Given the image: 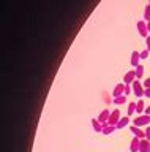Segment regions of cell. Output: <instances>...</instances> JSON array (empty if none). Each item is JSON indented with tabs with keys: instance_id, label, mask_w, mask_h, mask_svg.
Returning <instances> with one entry per match:
<instances>
[{
	"instance_id": "obj_1",
	"label": "cell",
	"mask_w": 150,
	"mask_h": 152,
	"mask_svg": "<svg viewBox=\"0 0 150 152\" xmlns=\"http://www.w3.org/2000/svg\"><path fill=\"white\" fill-rule=\"evenodd\" d=\"M131 87H133L134 97H138V98H142V97H144V90H145V87H144V84L141 83L139 79H136L134 83L131 84Z\"/></svg>"
},
{
	"instance_id": "obj_2",
	"label": "cell",
	"mask_w": 150,
	"mask_h": 152,
	"mask_svg": "<svg viewBox=\"0 0 150 152\" xmlns=\"http://www.w3.org/2000/svg\"><path fill=\"white\" fill-rule=\"evenodd\" d=\"M149 124H150V116H147V114H141V116L138 117H134V121H133V125L136 127H149Z\"/></svg>"
},
{
	"instance_id": "obj_3",
	"label": "cell",
	"mask_w": 150,
	"mask_h": 152,
	"mask_svg": "<svg viewBox=\"0 0 150 152\" xmlns=\"http://www.w3.org/2000/svg\"><path fill=\"white\" fill-rule=\"evenodd\" d=\"M136 79H138V78H136V70L133 68V70H130L128 73H125V76H123V84H125V86H131Z\"/></svg>"
},
{
	"instance_id": "obj_4",
	"label": "cell",
	"mask_w": 150,
	"mask_h": 152,
	"mask_svg": "<svg viewBox=\"0 0 150 152\" xmlns=\"http://www.w3.org/2000/svg\"><path fill=\"white\" fill-rule=\"evenodd\" d=\"M138 32H139V35L142 37V38H147L149 37V28H147V22L144 21H139L138 22Z\"/></svg>"
},
{
	"instance_id": "obj_5",
	"label": "cell",
	"mask_w": 150,
	"mask_h": 152,
	"mask_svg": "<svg viewBox=\"0 0 150 152\" xmlns=\"http://www.w3.org/2000/svg\"><path fill=\"white\" fill-rule=\"evenodd\" d=\"M122 119L120 116V109H114V111H111V117H109V125H117L119 124V121Z\"/></svg>"
},
{
	"instance_id": "obj_6",
	"label": "cell",
	"mask_w": 150,
	"mask_h": 152,
	"mask_svg": "<svg viewBox=\"0 0 150 152\" xmlns=\"http://www.w3.org/2000/svg\"><path fill=\"white\" fill-rule=\"evenodd\" d=\"M139 62H141V52H139V51H133V52H131V59H130V64L133 65V68H136V66H138V65H141Z\"/></svg>"
},
{
	"instance_id": "obj_7",
	"label": "cell",
	"mask_w": 150,
	"mask_h": 152,
	"mask_svg": "<svg viewBox=\"0 0 150 152\" xmlns=\"http://www.w3.org/2000/svg\"><path fill=\"white\" fill-rule=\"evenodd\" d=\"M125 87H126V86H125L123 83L117 84L115 87H114V90H112V95H114V98H115V97H122V95H125Z\"/></svg>"
},
{
	"instance_id": "obj_8",
	"label": "cell",
	"mask_w": 150,
	"mask_h": 152,
	"mask_svg": "<svg viewBox=\"0 0 150 152\" xmlns=\"http://www.w3.org/2000/svg\"><path fill=\"white\" fill-rule=\"evenodd\" d=\"M109 117H111V113H109V109H103V111L100 113V116H98L96 119L98 121H100L103 125H104V124H107L109 122Z\"/></svg>"
},
{
	"instance_id": "obj_9",
	"label": "cell",
	"mask_w": 150,
	"mask_h": 152,
	"mask_svg": "<svg viewBox=\"0 0 150 152\" xmlns=\"http://www.w3.org/2000/svg\"><path fill=\"white\" fill-rule=\"evenodd\" d=\"M139 147H141V138L133 136V140L130 142V152H139Z\"/></svg>"
},
{
	"instance_id": "obj_10",
	"label": "cell",
	"mask_w": 150,
	"mask_h": 152,
	"mask_svg": "<svg viewBox=\"0 0 150 152\" xmlns=\"http://www.w3.org/2000/svg\"><path fill=\"white\" fill-rule=\"evenodd\" d=\"M130 132L133 133V136H136V138H141V140H144V138H145L144 130H141V128L136 127V125H131V127H130Z\"/></svg>"
},
{
	"instance_id": "obj_11",
	"label": "cell",
	"mask_w": 150,
	"mask_h": 152,
	"mask_svg": "<svg viewBox=\"0 0 150 152\" xmlns=\"http://www.w3.org/2000/svg\"><path fill=\"white\" fill-rule=\"evenodd\" d=\"M145 108H147V106H145V102L139 98L138 102H136V114H144L145 113Z\"/></svg>"
},
{
	"instance_id": "obj_12",
	"label": "cell",
	"mask_w": 150,
	"mask_h": 152,
	"mask_svg": "<svg viewBox=\"0 0 150 152\" xmlns=\"http://www.w3.org/2000/svg\"><path fill=\"white\" fill-rule=\"evenodd\" d=\"M128 124H130V117L128 116H122V119L119 121V124H117V130H122V128H125V127H128Z\"/></svg>"
},
{
	"instance_id": "obj_13",
	"label": "cell",
	"mask_w": 150,
	"mask_h": 152,
	"mask_svg": "<svg viewBox=\"0 0 150 152\" xmlns=\"http://www.w3.org/2000/svg\"><path fill=\"white\" fill-rule=\"evenodd\" d=\"M117 130V127L115 125H109V124H104V125H103V135H112V133H114Z\"/></svg>"
},
{
	"instance_id": "obj_14",
	"label": "cell",
	"mask_w": 150,
	"mask_h": 152,
	"mask_svg": "<svg viewBox=\"0 0 150 152\" xmlns=\"http://www.w3.org/2000/svg\"><path fill=\"white\" fill-rule=\"evenodd\" d=\"M139 152H150V141L149 140H141V147H139Z\"/></svg>"
},
{
	"instance_id": "obj_15",
	"label": "cell",
	"mask_w": 150,
	"mask_h": 152,
	"mask_svg": "<svg viewBox=\"0 0 150 152\" xmlns=\"http://www.w3.org/2000/svg\"><path fill=\"white\" fill-rule=\"evenodd\" d=\"M92 127H93V130H95L96 133H101L103 132V124L98 121V119H92Z\"/></svg>"
},
{
	"instance_id": "obj_16",
	"label": "cell",
	"mask_w": 150,
	"mask_h": 152,
	"mask_svg": "<svg viewBox=\"0 0 150 152\" xmlns=\"http://www.w3.org/2000/svg\"><path fill=\"white\" fill-rule=\"evenodd\" d=\"M134 70H136V78H138V79L144 78V65H138Z\"/></svg>"
},
{
	"instance_id": "obj_17",
	"label": "cell",
	"mask_w": 150,
	"mask_h": 152,
	"mask_svg": "<svg viewBox=\"0 0 150 152\" xmlns=\"http://www.w3.org/2000/svg\"><path fill=\"white\" fill-rule=\"evenodd\" d=\"M134 113H136V103H134V102H131V103L128 104V117L134 116Z\"/></svg>"
},
{
	"instance_id": "obj_18",
	"label": "cell",
	"mask_w": 150,
	"mask_h": 152,
	"mask_svg": "<svg viewBox=\"0 0 150 152\" xmlns=\"http://www.w3.org/2000/svg\"><path fill=\"white\" fill-rule=\"evenodd\" d=\"M144 21L145 22H150V3L145 7V10H144Z\"/></svg>"
},
{
	"instance_id": "obj_19",
	"label": "cell",
	"mask_w": 150,
	"mask_h": 152,
	"mask_svg": "<svg viewBox=\"0 0 150 152\" xmlns=\"http://www.w3.org/2000/svg\"><path fill=\"white\" fill-rule=\"evenodd\" d=\"M123 103H126V95H122V97L114 98V104H123Z\"/></svg>"
},
{
	"instance_id": "obj_20",
	"label": "cell",
	"mask_w": 150,
	"mask_h": 152,
	"mask_svg": "<svg viewBox=\"0 0 150 152\" xmlns=\"http://www.w3.org/2000/svg\"><path fill=\"white\" fill-rule=\"evenodd\" d=\"M149 54H150V51L147 49V48H145L144 51H141V60H144V59H147L149 57Z\"/></svg>"
},
{
	"instance_id": "obj_21",
	"label": "cell",
	"mask_w": 150,
	"mask_h": 152,
	"mask_svg": "<svg viewBox=\"0 0 150 152\" xmlns=\"http://www.w3.org/2000/svg\"><path fill=\"white\" fill-rule=\"evenodd\" d=\"M130 94H133V87H131V86H126V87H125V95L128 97Z\"/></svg>"
},
{
	"instance_id": "obj_22",
	"label": "cell",
	"mask_w": 150,
	"mask_h": 152,
	"mask_svg": "<svg viewBox=\"0 0 150 152\" xmlns=\"http://www.w3.org/2000/svg\"><path fill=\"white\" fill-rule=\"evenodd\" d=\"M144 133H145V140H149V141H150V127H147V128H145V130H144Z\"/></svg>"
},
{
	"instance_id": "obj_23",
	"label": "cell",
	"mask_w": 150,
	"mask_h": 152,
	"mask_svg": "<svg viewBox=\"0 0 150 152\" xmlns=\"http://www.w3.org/2000/svg\"><path fill=\"white\" fill-rule=\"evenodd\" d=\"M144 87H145V89H150V78H145V81H144Z\"/></svg>"
},
{
	"instance_id": "obj_24",
	"label": "cell",
	"mask_w": 150,
	"mask_h": 152,
	"mask_svg": "<svg viewBox=\"0 0 150 152\" xmlns=\"http://www.w3.org/2000/svg\"><path fill=\"white\" fill-rule=\"evenodd\" d=\"M145 48H147V49L150 51V35H149L147 38H145Z\"/></svg>"
},
{
	"instance_id": "obj_25",
	"label": "cell",
	"mask_w": 150,
	"mask_h": 152,
	"mask_svg": "<svg viewBox=\"0 0 150 152\" xmlns=\"http://www.w3.org/2000/svg\"><path fill=\"white\" fill-rule=\"evenodd\" d=\"M144 97L150 98V89H145V90H144Z\"/></svg>"
},
{
	"instance_id": "obj_26",
	"label": "cell",
	"mask_w": 150,
	"mask_h": 152,
	"mask_svg": "<svg viewBox=\"0 0 150 152\" xmlns=\"http://www.w3.org/2000/svg\"><path fill=\"white\" fill-rule=\"evenodd\" d=\"M144 114H147V116H150V104H149L147 108H145V113H144Z\"/></svg>"
},
{
	"instance_id": "obj_27",
	"label": "cell",
	"mask_w": 150,
	"mask_h": 152,
	"mask_svg": "<svg viewBox=\"0 0 150 152\" xmlns=\"http://www.w3.org/2000/svg\"><path fill=\"white\" fill-rule=\"evenodd\" d=\"M147 28H149V32H150V22H147Z\"/></svg>"
},
{
	"instance_id": "obj_28",
	"label": "cell",
	"mask_w": 150,
	"mask_h": 152,
	"mask_svg": "<svg viewBox=\"0 0 150 152\" xmlns=\"http://www.w3.org/2000/svg\"><path fill=\"white\" fill-rule=\"evenodd\" d=\"M149 3H150V0H149Z\"/></svg>"
}]
</instances>
